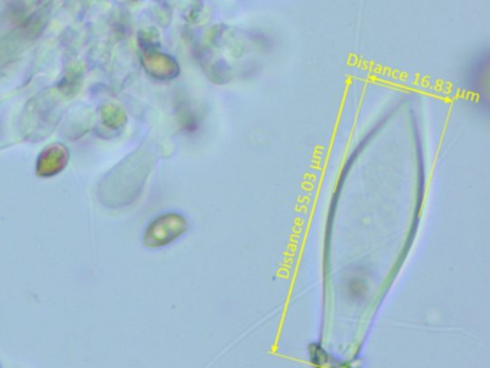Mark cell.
I'll return each mask as SVG.
<instances>
[{
  "instance_id": "cell-1",
  "label": "cell",
  "mask_w": 490,
  "mask_h": 368,
  "mask_svg": "<svg viewBox=\"0 0 490 368\" xmlns=\"http://www.w3.org/2000/svg\"><path fill=\"white\" fill-rule=\"evenodd\" d=\"M186 222L178 214H164L157 217L147 228L144 235V243L150 248H160L171 243L186 230Z\"/></svg>"
}]
</instances>
